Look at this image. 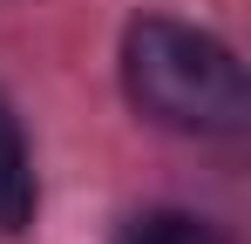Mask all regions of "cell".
<instances>
[{"mask_svg": "<svg viewBox=\"0 0 251 244\" xmlns=\"http://www.w3.org/2000/svg\"><path fill=\"white\" fill-rule=\"evenodd\" d=\"M123 88L150 122L183 136H238L251 122V88L238 54L217 34L163 21V14L123 34Z\"/></svg>", "mask_w": 251, "mask_h": 244, "instance_id": "6da1fadb", "label": "cell"}, {"mask_svg": "<svg viewBox=\"0 0 251 244\" xmlns=\"http://www.w3.org/2000/svg\"><path fill=\"white\" fill-rule=\"evenodd\" d=\"M34 156H27V136H21V116H14V102L0 95V238H14V231H27L34 224Z\"/></svg>", "mask_w": 251, "mask_h": 244, "instance_id": "7a4b0ae2", "label": "cell"}, {"mask_svg": "<svg viewBox=\"0 0 251 244\" xmlns=\"http://www.w3.org/2000/svg\"><path fill=\"white\" fill-rule=\"evenodd\" d=\"M116 244H231V238L197 210H136L116 231Z\"/></svg>", "mask_w": 251, "mask_h": 244, "instance_id": "3957f363", "label": "cell"}]
</instances>
